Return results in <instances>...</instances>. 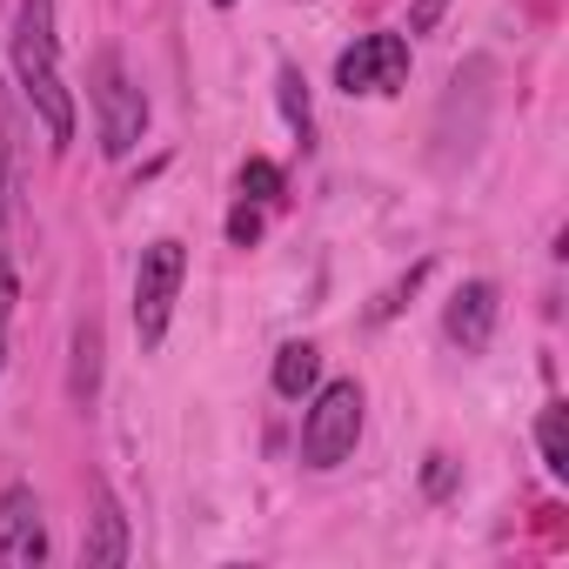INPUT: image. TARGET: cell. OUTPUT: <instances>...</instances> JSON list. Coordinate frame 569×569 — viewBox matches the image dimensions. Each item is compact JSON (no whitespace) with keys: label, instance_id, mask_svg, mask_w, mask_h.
Wrapping results in <instances>:
<instances>
[{"label":"cell","instance_id":"obj_7","mask_svg":"<svg viewBox=\"0 0 569 569\" xmlns=\"http://www.w3.org/2000/svg\"><path fill=\"white\" fill-rule=\"evenodd\" d=\"M496 316H502V296H496V281H462V289L449 296L442 309V329L462 356H482L489 336H496Z\"/></svg>","mask_w":569,"mask_h":569},{"label":"cell","instance_id":"obj_20","mask_svg":"<svg viewBox=\"0 0 569 569\" xmlns=\"http://www.w3.org/2000/svg\"><path fill=\"white\" fill-rule=\"evenodd\" d=\"M0 362H8V336H0Z\"/></svg>","mask_w":569,"mask_h":569},{"label":"cell","instance_id":"obj_19","mask_svg":"<svg viewBox=\"0 0 569 569\" xmlns=\"http://www.w3.org/2000/svg\"><path fill=\"white\" fill-rule=\"evenodd\" d=\"M14 302H21V281H14V261L0 254V322L14 316Z\"/></svg>","mask_w":569,"mask_h":569},{"label":"cell","instance_id":"obj_1","mask_svg":"<svg viewBox=\"0 0 569 569\" xmlns=\"http://www.w3.org/2000/svg\"><path fill=\"white\" fill-rule=\"evenodd\" d=\"M14 74H21L28 108H34L41 128H48V148H68V141H74V94H68V81H61L54 0H21V14H14Z\"/></svg>","mask_w":569,"mask_h":569},{"label":"cell","instance_id":"obj_11","mask_svg":"<svg viewBox=\"0 0 569 569\" xmlns=\"http://www.w3.org/2000/svg\"><path fill=\"white\" fill-rule=\"evenodd\" d=\"M536 442H542V469H549V476H569V416H562V402L542 409Z\"/></svg>","mask_w":569,"mask_h":569},{"label":"cell","instance_id":"obj_8","mask_svg":"<svg viewBox=\"0 0 569 569\" xmlns=\"http://www.w3.org/2000/svg\"><path fill=\"white\" fill-rule=\"evenodd\" d=\"M81 562H88V569H121V562H128V516H121V502H114L108 482H94V516H88Z\"/></svg>","mask_w":569,"mask_h":569},{"label":"cell","instance_id":"obj_2","mask_svg":"<svg viewBox=\"0 0 569 569\" xmlns=\"http://www.w3.org/2000/svg\"><path fill=\"white\" fill-rule=\"evenodd\" d=\"M88 94H94V134H101V154H108V161L134 154L141 134H148V94L134 88V74H128V61H121L114 48L94 54Z\"/></svg>","mask_w":569,"mask_h":569},{"label":"cell","instance_id":"obj_18","mask_svg":"<svg viewBox=\"0 0 569 569\" xmlns=\"http://www.w3.org/2000/svg\"><path fill=\"white\" fill-rule=\"evenodd\" d=\"M442 8H449V0H409V34H436Z\"/></svg>","mask_w":569,"mask_h":569},{"label":"cell","instance_id":"obj_13","mask_svg":"<svg viewBox=\"0 0 569 569\" xmlns=\"http://www.w3.org/2000/svg\"><path fill=\"white\" fill-rule=\"evenodd\" d=\"M422 281H429V261H416V268H409L402 281H389V289H382V296L369 302V322H389V316H402V302H409V296L422 289Z\"/></svg>","mask_w":569,"mask_h":569},{"label":"cell","instance_id":"obj_3","mask_svg":"<svg viewBox=\"0 0 569 569\" xmlns=\"http://www.w3.org/2000/svg\"><path fill=\"white\" fill-rule=\"evenodd\" d=\"M362 442V382L342 376L329 389H316L309 416H302V462L309 469H342Z\"/></svg>","mask_w":569,"mask_h":569},{"label":"cell","instance_id":"obj_6","mask_svg":"<svg viewBox=\"0 0 569 569\" xmlns=\"http://www.w3.org/2000/svg\"><path fill=\"white\" fill-rule=\"evenodd\" d=\"M48 562V529H41V502L28 482L0 489V569H41Z\"/></svg>","mask_w":569,"mask_h":569},{"label":"cell","instance_id":"obj_14","mask_svg":"<svg viewBox=\"0 0 569 569\" xmlns=\"http://www.w3.org/2000/svg\"><path fill=\"white\" fill-rule=\"evenodd\" d=\"M241 194H248V201H261V208H268V201H281V168H274V161H261V154H254V161H241Z\"/></svg>","mask_w":569,"mask_h":569},{"label":"cell","instance_id":"obj_10","mask_svg":"<svg viewBox=\"0 0 569 569\" xmlns=\"http://www.w3.org/2000/svg\"><path fill=\"white\" fill-rule=\"evenodd\" d=\"M94 389H101V329L81 322V329H74V362H68V396H74V409H88Z\"/></svg>","mask_w":569,"mask_h":569},{"label":"cell","instance_id":"obj_21","mask_svg":"<svg viewBox=\"0 0 569 569\" xmlns=\"http://www.w3.org/2000/svg\"><path fill=\"white\" fill-rule=\"evenodd\" d=\"M214 8H234V0H214Z\"/></svg>","mask_w":569,"mask_h":569},{"label":"cell","instance_id":"obj_9","mask_svg":"<svg viewBox=\"0 0 569 569\" xmlns=\"http://www.w3.org/2000/svg\"><path fill=\"white\" fill-rule=\"evenodd\" d=\"M316 382H322V349H316V342H281V349H274V396L302 402Z\"/></svg>","mask_w":569,"mask_h":569},{"label":"cell","instance_id":"obj_16","mask_svg":"<svg viewBox=\"0 0 569 569\" xmlns=\"http://www.w3.org/2000/svg\"><path fill=\"white\" fill-rule=\"evenodd\" d=\"M14 214V121L0 114V221Z\"/></svg>","mask_w":569,"mask_h":569},{"label":"cell","instance_id":"obj_17","mask_svg":"<svg viewBox=\"0 0 569 569\" xmlns=\"http://www.w3.org/2000/svg\"><path fill=\"white\" fill-rule=\"evenodd\" d=\"M422 489L442 502V496L456 489V462H449V456H429V462H422Z\"/></svg>","mask_w":569,"mask_h":569},{"label":"cell","instance_id":"obj_5","mask_svg":"<svg viewBox=\"0 0 569 569\" xmlns=\"http://www.w3.org/2000/svg\"><path fill=\"white\" fill-rule=\"evenodd\" d=\"M402 81H409V41L402 34H362L336 61V88L342 94H396Z\"/></svg>","mask_w":569,"mask_h":569},{"label":"cell","instance_id":"obj_12","mask_svg":"<svg viewBox=\"0 0 569 569\" xmlns=\"http://www.w3.org/2000/svg\"><path fill=\"white\" fill-rule=\"evenodd\" d=\"M274 101H281V121H289L302 141H309V128H316V114H309V81L296 74V68H281L274 74Z\"/></svg>","mask_w":569,"mask_h":569},{"label":"cell","instance_id":"obj_15","mask_svg":"<svg viewBox=\"0 0 569 569\" xmlns=\"http://www.w3.org/2000/svg\"><path fill=\"white\" fill-rule=\"evenodd\" d=\"M261 228H268L261 201H248V194H241V201H234V214H228V241H234V248H254V241H261Z\"/></svg>","mask_w":569,"mask_h":569},{"label":"cell","instance_id":"obj_4","mask_svg":"<svg viewBox=\"0 0 569 569\" xmlns=\"http://www.w3.org/2000/svg\"><path fill=\"white\" fill-rule=\"evenodd\" d=\"M181 274H188V248L174 234L141 248V268H134V336H141V349H161V336L174 322V302H181Z\"/></svg>","mask_w":569,"mask_h":569}]
</instances>
